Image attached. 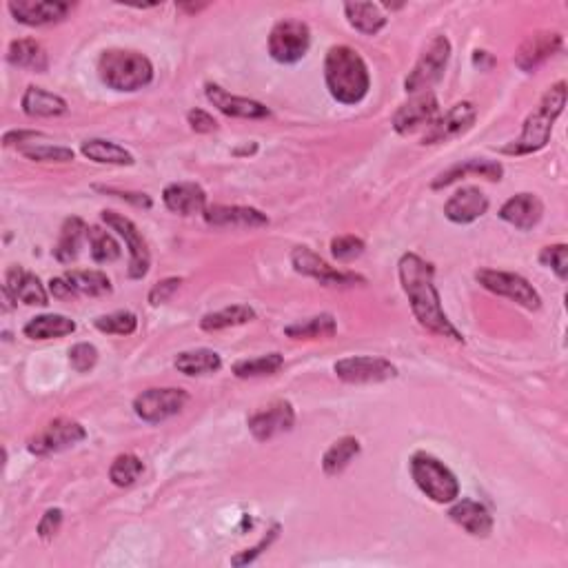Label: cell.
<instances>
[{"mask_svg": "<svg viewBox=\"0 0 568 568\" xmlns=\"http://www.w3.org/2000/svg\"><path fill=\"white\" fill-rule=\"evenodd\" d=\"M398 276L420 327L431 331L433 336L449 338L453 342H464V336L449 320L442 307L440 291L435 287V267L431 262H426L413 251L404 253L398 262Z\"/></svg>", "mask_w": 568, "mask_h": 568, "instance_id": "obj_1", "label": "cell"}, {"mask_svg": "<svg viewBox=\"0 0 568 568\" xmlns=\"http://www.w3.org/2000/svg\"><path fill=\"white\" fill-rule=\"evenodd\" d=\"M324 83L338 103L358 105L369 94V67L353 47L333 45L324 58Z\"/></svg>", "mask_w": 568, "mask_h": 568, "instance_id": "obj_2", "label": "cell"}, {"mask_svg": "<svg viewBox=\"0 0 568 568\" xmlns=\"http://www.w3.org/2000/svg\"><path fill=\"white\" fill-rule=\"evenodd\" d=\"M566 100H568V87L564 80L546 89L540 105H537L531 114L526 116L524 125H522V134L517 136L513 142H509V145H504L500 149V154L531 156V154H537V151H542L546 145H549L553 125L557 123V118L564 114Z\"/></svg>", "mask_w": 568, "mask_h": 568, "instance_id": "obj_3", "label": "cell"}, {"mask_svg": "<svg viewBox=\"0 0 568 568\" xmlns=\"http://www.w3.org/2000/svg\"><path fill=\"white\" fill-rule=\"evenodd\" d=\"M98 76L114 91H138L151 85L154 80V65L151 60L131 49H107L98 58Z\"/></svg>", "mask_w": 568, "mask_h": 568, "instance_id": "obj_4", "label": "cell"}, {"mask_svg": "<svg viewBox=\"0 0 568 568\" xmlns=\"http://www.w3.org/2000/svg\"><path fill=\"white\" fill-rule=\"evenodd\" d=\"M415 486L435 504H453L460 497V482L455 473L435 455L418 451L409 462Z\"/></svg>", "mask_w": 568, "mask_h": 568, "instance_id": "obj_5", "label": "cell"}, {"mask_svg": "<svg viewBox=\"0 0 568 568\" xmlns=\"http://www.w3.org/2000/svg\"><path fill=\"white\" fill-rule=\"evenodd\" d=\"M451 52V40L446 36H435L431 43L424 47L418 63L413 65L407 80H404L407 94H422V91H431L433 85H438L444 76L446 65H449L451 60Z\"/></svg>", "mask_w": 568, "mask_h": 568, "instance_id": "obj_6", "label": "cell"}, {"mask_svg": "<svg viewBox=\"0 0 568 568\" xmlns=\"http://www.w3.org/2000/svg\"><path fill=\"white\" fill-rule=\"evenodd\" d=\"M311 47V29L298 18H284L269 34V54L280 65H296Z\"/></svg>", "mask_w": 568, "mask_h": 568, "instance_id": "obj_7", "label": "cell"}, {"mask_svg": "<svg viewBox=\"0 0 568 568\" xmlns=\"http://www.w3.org/2000/svg\"><path fill=\"white\" fill-rule=\"evenodd\" d=\"M475 280L480 282L482 289L495 293V296L509 298L511 302L520 304V307H524L526 311L542 309V296L537 293V289L529 280L520 276V273L480 269L475 271Z\"/></svg>", "mask_w": 568, "mask_h": 568, "instance_id": "obj_8", "label": "cell"}, {"mask_svg": "<svg viewBox=\"0 0 568 568\" xmlns=\"http://www.w3.org/2000/svg\"><path fill=\"white\" fill-rule=\"evenodd\" d=\"M100 218H103V222L111 231H116L118 236L125 240V245L129 249V269H127L129 278L131 280L145 278L151 267V253L145 236H142V231L136 227V222L116 211H103L100 213Z\"/></svg>", "mask_w": 568, "mask_h": 568, "instance_id": "obj_9", "label": "cell"}, {"mask_svg": "<svg viewBox=\"0 0 568 568\" xmlns=\"http://www.w3.org/2000/svg\"><path fill=\"white\" fill-rule=\"evenodd\" d=\"M291 265L300 276L313 278L322 287H355V284H367L362 276L353 271H342L331 267L327 260H322L318 253H313L309 247H296L291 251Z\"/></svg>", "mask_w": 568, "mask_h": 568, "instance_id": "obj_10", "label": "cell"}, {"mask_svg": "<svg viewBox=\"0 0 568 568\" xmlns=\"http://www.w3.org/2000/svg\"><path fill=\"white\" fill-rule=\"evenodd\" d=\"M189 402V393L185 389L165 387V389H147L134 400V413L142 422L160 424L169 418H174L185 404Z\"/></svg>", "mask_w": 568, "mask_h": 568, "instance_id": "obj_11", "label": "cell"}, {"mask_svg": "<svg viewBox=\"0 0 568 568\" xmlns=\"http://www.w3.org/2000/svg\"><path fill=\"white\" fill-rule=\"evenodd\" d=\"M333 371L347 384H378L398 378V367L378 355H349L333 364Z\"/></svg>", "mask_w": 568, "mask_h": 568, "instance_id": "obj_12", "label": "cell"}, {"mask_svg": "<svg viewBox=\"0 0 568 568\" xmlns=\"http://www.w3.org/2000/svg\"><path fill=\"white\" fill-rule=\"evenodd\" d=\"M83 440H87V431L83 424L71 418H56L54 422H49L43 431L36 433L32 440H29L27 449L29 453L43 458V455H52V453L71 449V446H76Z\"/></svg>", "mask_w": 568, "mask_h": 568, "instance_id": "obj_13", "label": "cell"}, {"mask_svg": "<svg viewBox=\"0 0 568 568\" xmlns=\"http://www.w3.org/2000/svg\"><path fill=\"white\" fill-rule=\"evenodd\" d=\"M111 291H114V287H111V280L103 271H67L65 276L49 280V293L60 300L76 296L100 298L109 296Z\"/></svg>", "mask_w": 568, "mask_h": 568, "instance_id": "obj_14", "label": "cell"}, {"mask_svg": "<svg viewBox=\"0 0 568 568\" xmlns=\"http://www.w3.org/2000/svg\"><path fill=\"white\" fill-rule=\"evenodd\" d=\"M475 118H478V107L471 100H462V103L446 111L444 116L433 120L422 138V145H440V142L464 136L475 125Z\"/></svg>", "mask_w": 568, "mask_h": 568, "instance_id": "obj_15", "label": "cell"}, {"mask_svg": "<svg viewBox=\"0 0 568 568\" xmlns=\"http://www.w3.org/2000/svg\"><path fill=\"white\" fill-rule=\"evenodd\" d=\"M249 431L258 442H269L282 433H289L296 424V409L287 400L271 402L269 407L249 415Z\"/></svg>", "mask_w": 568, "mask_h": 568, "instance_id": "obj_16", "label": "cell"}, {"mask_svg": "<svg viewBox=\"0 0 568 568\" xmlns=\"http://www.w3.org/2000/svg\"><path fill=\"white\" fill-rule=\"evenodd\" d=\"M440 114V103L433 91H422V94H413L409 103L400 105L393 116V129L400 136L413 134L422 127H429Z\"/></svg>", "mask_w": 568, "mask_h": 568, "instance_id": "obj_17", "label": "cell"}, {"mask_svg": "<svg viewBox=\"0 0 568 568\" xmlns=\"http://www.w3.org/2000/svg\"><path fill=\"white\" fill-rule=\"evenodd\" d=\"M7 9L20 25L45 27L65 20L71 5L60 3V0H9Z\"/></svg>", "mask_w": 568, "mask_h": 568, "instance_id": "obj_18", "label": "cell"}, {"mask_svg": "<svg viewBox=\"0 0 568 568\" xmlns=\"http://www.w3.org/2000/svg\"><path fill=\"white\" fill-rule=\"evenodd\" d=\"M3 296L7 302H23L27 307H47L49 304V289H45L38 276L23 267L7 269Z\"/></svg>", "mask_w": 568, "mask_h": 568, "instance_id": "obj_19", "label": "cell"}, {"mask_svg": "<svg viewBox=\"0 0 568 568\" xmlns=\"http://www.w3.org/2000/svg\"><path fill=\"white\" fill-rule=\"evenodd\" d=\"M564 38L557 32H535L524 40L515 52V65L526 74H531L537 67H542L546 60L562 52Z\"/></svg>", "mask_w": 568, "mask_h": 568, "instance_id": "obj_20", "label": "cell"}, {"mask_svg": "<svg viewBox=\"0 0 568 568\" xmlns=\"http://www.w3.org/2000/svg\"><path fill=\"white\" fill-rule=\"evenodd\" d=\"M205 94L209 103L216 107L222 114L229 118H242V120H262L269 118L271 111L267 105L258 103V100L251 98H242V96H233L229 94L227 89H222L216 83H207L205 85Z\"/></svg>", "mask_w": 568, "mask_h": 568, "instance_id": "obj_21", "label": "cell"}, {"mask_svg": "<svg viewBox=\"0 0 568 568\" xmlns=\"http://www.w3.org/2000/svg\"><path fill=\"white\" fill-rule=\"evenodd\" d=\"M205 222L209 227L225 229H258L269 225V216L260 209L240 207V205H209L205 209Z\"/></svg>", "mask_w": 568, "mask_h": 568, "instance_id": "obj_22", "label": "cell"}, {"mask_svg": "<svg viewBox=\"0 0 568 568\" xmlns=\"http://www.w3.org/2000/svg\"><path fill=\"white\" fill-rule=\"evenodd\" d=\"M486 211H489V198L478 187L458 189L444 205V216L453 225H471V222L480 220Z\"/></svg>", "mask_w": 568, "mask_h": 568, "instance_id": "obj_23", "label": "cell"}, {"mask_svg": "<svg viewBox=\"0 0 568 568\" xmlns=\"http://www.w3.org/2000/svg\"><path fill=\"white\" fill-rule=\"evenodd\" d=\"M162 202L171 213H178L182 218L198 216V213H205L207 205V194L205 189L196 182H174V185L165 187L162 191Z\"/></svg>", "mask_w": 568, "mask_h": 568, "instance_id": "obj_24", "label": "cell"}, {"mask_svg": "<svg viewBox=\"0 0 568 568\" xmlns=\"http://www.w3.org/2000/svg\"><path fill=\"white\" fill-rule=\"evenodd\" d=\"M497 216L504 222H509L515 229L531 231L540 225L544 216V205L535 194H517L504 202Z\"/></svg>", "mask_w": 568, "mask_h": 568, "instance_id": "obj_25", "label": "cell"}, {"mask_svg": "<svg viewBox=\"0 0 568 568\" xmlns=\"http://www.w3.org/2000/svg\"><path fill=\"white\" fill-rule=\"evenodd\" d=\"M466 176H480L486 180H493V182H500L504 176V167L500 165L497 160H486V158H469V160H462L458 165H453L449 169H444L442 174H438L431 182L433 189H444L453 185V182H458Z\"/></svg>", "mask_w": 568, "mask_h": 568, "instance_id": "obj_26", "label": "cell"}, {"mask_svg": "<svg viewBox=\"0 0 568 568\" xmlns=\"http://www.w3.org/2000/svg\"><path fill=\"white\" fill-rule=\"evenodd\" d=\"M449 517L473 537H489L493 531L491 511L482 502L469 500V497L455 500V504L449 509Z\"/></svg>", "mask_w": 568, "mask_h": 568, "instance_id": "obj_27", "label": "cell"}, {"mask_svg": "<svg viewBox=\"0 0 568 568\" xmlns=\"http://www.w3.org/2000/svg\"><path fill=\"white\" fill-rule=\"evenodd\" d=\"M20 107H23L29 118H58L65 116L69 111L65 98H60L58 94H52V91L36 85H29L25 89Z\"/></svg>", "mask_w": 568, "mask_h": 568, "instance_id": "obj_28", "label": "cell"}, {"mask_svg": "<svg viewBox=\"0 0 568 568\" xmlns=\"http://www.w3.org/2000/svg\"><path fill=\"white\" fill-rule=\"evenodd\" d=\"M87 231L89 227L85 225V220L78 216H71L63 222V227H60V238L54 247V258L60 262V265H71V262L80 256L83 242L87 240Z\"/></svg>", "mask_w": 568, "mask_h": 568, "instance_id": "obj_29", "label": "cell"}, {"mask_svg": "<svg viewBox=\"0 0 568 568\" xmlns=\"http://www.w3.org/2000/svg\"><path fill=\"white\" fill-rule=\"evenodd\" d=\"M7 63L20 67V69L36 71V74H45V71L49 69V56H47V49L40 45L38 40L20 38L9 45Z\"/></svg>", "mask_w": 568, "mask_h": 568, "instance_id": "obj_30", "label": "cell"}, {"mask_svg": "<svg viewBox=\"0 0 568 568\" xmlns=\"http://www.w3.org/2000/svg\"><path fill=\"white\" fill-rule=\"evenodd\" d=\"M80 154L87 160L98 162V165H116V167H131L136 162L134 154L120 147L118 142L103 140V138H91L80 145Z\"/></svg>", "mask_w": 568, "mask_h": 568, "instance_id": "obj_31", "label": "cell"}, {"mask_svg": "<svg viewBox=\"0 0 568 568\" xmlns=\"http://www.w3.org/2000/svg\"><path fill=\"white\" fill-rule=\"evenodd\" d=\"M76 329L78 324L71 318L60 316V313H45V316L29 320L23 327V333L29 340H54L71 336V333H76Z\"/></svg>", "mask_w": 568, "mask_h": 568, "instance_id": "obj_32", "label": "cell"}, {"mask_svg": "<svg viewBox=\"0 0 568 568\" xmlns=\"http://www.w3.org/2000/svg\"><path fill=\"white\" fill-rule=\"evenodd\" d=\"M344 14H347L349 25L364 36H375L387 27L389 18L382 12L380 5L375 3H347L344 5Z\"/></svg>", "mask_w": 568, "mask_h": 568, "instance_id": "obj_33", "label": "cell"}, {"mask_svg": "<svg viewBox=\"0 0 568 568\" xmlns=\"http://www.w3.org/2000/svg\"><path fill=\"white\" fill-rule=\"evenodd\" d=\"M174 367L178 369V373L196 378V375L218 373L222 369V358L220 353L213 349H191L176 355Z\"/></svg>", "mask_w": 568, "mask_h": 568, "instance_id": "obj_34", "label": "cell"}, {"mask_svg": "<svg viewBox=\"0 0 568 568\" xmlns=\"http://www.w3.org/2000/svg\"><path fill=\"white\" fill-rule=\"evenodd\" d=\"M336 333L338 322L331 313H320V316L300 320L284 329V336L291 340H329L336 336Z\"/></svg>", "mask_w": 568, "mask_h": 568, "instance_id": "obj_35", "label": "cell"}, {"mask_svg": "<svg viewBox=\"0 0 568 568\" xmlns=\"http://www.w3.org/2000/svg\"><path fill=\"white\" fill-rule=\"evenodd\" d=\"M360 451H362L360 440L351 438V435H347V438H340L338 442H333L322 458L324 475H329V478H336V475L344 473V471H347V466L355 458H358Z\"/></svg>", "mask_w": 568, "mask_h": 568, "instance_id": "obj_36", "label": "cell"}, {"mask_svg": "<svg viewBox=\"0 0 568 568\" xmlns=\"http://www.w3.org/2000/svg\"><path fill=\"white\" fill-rule=\"evenodd\" d=\"M256 320V311H253L249 304H231V307H225L220 311L207 313L200 320V329L207 333H216L222 329H231V327H240V324H247Z\"/></svg>", "mask_w": 568, "mask_h": 568, "instance_id": "obj_37", "label": "cell"}, {"mask_svg": "<svg viewBox=\"0 0 568 568\" xmlns=\"http://www.w3.org/2000/svg\"><path fill=\"white\" fill-rule=\"evenodd\" d=\"M282 367H284L282 353H267V355H258V358L236 362L233 364V375L240 380L265 378V375L278 373Z\"/></svg>", "mask_w": 568, "mask_h": 568, "instance_id": "obj_38", "label": "cell"}, {"mask_svg": "<svg viewBox=\"0 0 568 568\" xmlns=\"http://www.w3.org/2000/svg\"><path fill=\"white\" fill-rule=\"evenodd\" d=\"M87 242H89L91 260H94L96 265H109V262H116L120 256H123V249H120L118 240L100 227H89Z\"/></svg>", "mask_w": 568, "mask_h": 568, "instance_id": "obj_39", "label": "cell"}, {"mask_svg": "<svg viewBox=\"0 0 568 568\" xmlns=\"http://www.w3.org/2000/svg\"><path fill=\"white\" fill-rule=\"evenodd\" d=\"M142 471H145V466H142V460L138 458V455L120 453L118 458L109 466V480L114 486L127 489V486L136 484L140 480Z\"/></svg>", "mask_w": 568, "mask_h": 568, "instance_id": "obj_40", "label": "cell"}, {"mask_svg": "<svg viewBox=\"0 0 568 568\" xmlns=\"http://www.w3.org/2000/svg\"><path fill=\"white\" fill-rule=\"evenodd\" d=\"M94 327L107 336H131L138 329V318L131 311H114L94 320Z\"/></svg>", "mask_w": 568, "mask_h": 568, "instance_id": "obj_41", "label": "cell"}, {"mask_svg": "<svg viewBox=\"0 0 568 568\" xmlns=\"http://www.w3.org/2000/svg\"><path fill=\"white\" fill-rule=\"evenodd\" d=\"M25 158L34 162H71L76 158L74 149L60 145H45V142H29V145L18 149Z\"/></svg>", "mask_w": 568, "mask_h": 568, "instance_id": "obj_42", "label": "cell"}, {"mask_svg": "<svg viewBox=\"0 0 568 568\" xmlns=\"http://www.w3.org/2000/svg\"><path fill=\"white\" fill-rule=\"evenodd\" d=\"M367 245L358 236H338L331 240V256L338 262H351L355 258H360Z\"/></svg>", "mask_w": 568, "mask_h": 568, "instance_id": "obj_43", "label": "cell"}, {"mask_svg": "<svg viewBox=\"0 0 568 568\" xmlns=\"http://www.w3.org/2000/svg\"><path fill=\"white\" fill-rule=\"evenodd\" d=\"M540 262L549 267L562 282L568 278V247L566 245H551L540 251Z\"/></svg>", "mask_w": 568, "mask_h": 568, "instance_id": "obj_44", "label": "cell"}, {"mask_svg": "<svg viewBox=\"0 0 568 568\" xmlns=\"http://www.w3.org/2000/svg\"><path fill=\"white\" fill-rule=\"evenodd\" d=\"M69 364L76 373H89L98 364V349L89 342H78L69 349Z\"/></svg>", "mask_w": 568, "mask_h": 568, "instance_id": "obj_45", "label": "cell"}, {"mask_svg": "<svg viewBox=\"0 0 568 568\" xmlns=\"http://www.w3.org/2000/svg\"><path fill=\"white\" fill-rule=\"evenodd\" d=\"M180 284H182V278H165V280H160L156 282L154 287H151L149 291V304L151 307H160V304H165L171 300V296L180 289Z\"/></svg>", "mask_w": 568, "mask_h": 568, "instance_id": "obj_46", "label": "cell"}, {"mask_svg": "<svg viewBox=\"0 0 568 568\" xmlns=\"http://www.w3.org/2000/svg\"><path fill=\"white\" fill-rule=\"evenodd\" d=\"M187 125L191 127V131H196V134H213V131H218V120L213 118L209 111L198 107L187 114Z\"/></svg>", "mask_w": 568, "mask_h": 568, "instance_id": "obj_47", "label": "cell"}, {"mask_svg": "<svg viewBox=\"0 0 568 568\" xmlns=\"http://www.w3.org/2000/svg\"><path fill=\"white\" fill-rule=\"evenodd\" d=\"M60 526H63V511L49 509V511H45V515L40 517V522H38V529H36L38 537L43 542H49L60 531Z\"/></svg>", "mask_w": 568, "mask_h": 568, "instance_id": "obj_48", "label": "cell"}, {"mask_svg": "<svg viewBox=\"0 0 568 568\" xmlns=\"http://www.w3.org/2000/svg\"><path fill=\"white\" fill-rule=\"evenodd\" d=\"M278 531H280V526H273V529H271L265 537H262V540H260L256 546H253V549L242 551L240 555L233 557L231 562L236 564V566H245V564L253 562V560H256V557L262 553V551H267V549H269V546L273 544V540H276V537H278Z\"/></svg>", "mask_w": 568, "mask_h": 568, "instance_id": "obj_49", "label": "cell"}, {"mask_svg": "<svg viewBox=\"0 0 568 568\" xmlns=\"http://www.w3.org/2000/svg\"><path fill=\"white\" fill-rule=\"evenodd\" d=\"M109 194H116V196H120V198L134 202L136 207L151 209V198H149L147 194H125V191H111V189H109Z\"/></svg>", "mask_w": 568, "mask_h": 568, "instance_id": "obj_50", "label": "cell"}]
</instances>
